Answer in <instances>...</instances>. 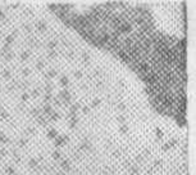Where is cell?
Returning <instances> with one entry per match:
<instances>
[{
  "mask_svg": "<svg viewBox=\"0 0 196 175\" xmlns=\"http://www.w3.org/2000/svg\"><path fill=\"white\" fill-rule=\"evenodd\" d=\"M50 8L87 44L127 68L158 113L185 122V5L109 1L53 4Z\"/></svg>",
  "mask_w": 196,
  "mask_h": 175,
  "instance_id": "1",
  "label": "cell"
}]
</instances>
